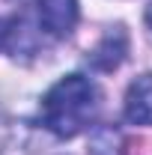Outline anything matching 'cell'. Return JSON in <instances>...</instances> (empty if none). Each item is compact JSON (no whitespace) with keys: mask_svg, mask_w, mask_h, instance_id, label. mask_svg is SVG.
<instances>
[{"mask_svg":"<svg viewBox=\"0 0 152 155\" xmlns=\"http://www.w3.org/2000/svg\"><path fill=\"white\" fill-rule=\"evenodd\" d=\"M125 51H128L125 33H122V27H116V30H111L107 36L101 39V45L93 51V66L101 69V72H111V69H116L125 60Z\"/></svg>","mask_w":152,"mask_h":155,"instance_id":"obj_4","label":"cell"},{"mask_svg":"<svg viewBox=\"0 0 152 155\" xmlns=\"http://www.w3.org/2000/svg\"><path fill=\"white\" fill-rule=\"evenodd\" d=\"M39 30L54 39H66L78 24V0H36Z\"/></svg>","mask_w":152,"mask_h":155,"instance_id":"obj_2","label":"cell"},{"mask_svg":"<svg viewBox=\"0 0 152 155\" xmlns=\"http://www.w3.org/2000/svg\"><path fill=\"white\" fill-rule=\"evenodd\" d=\"M101 107V93L90 78L66 75L42 98V125L57 137H75L90 128Z\"/></svg>","mask_w":152,"mask_h":155,"instance_id":"obj_1","label":"cell"},{"mask_svg":"<svg viewBox=\"0 0 152 155\" xmlns=\"http://www.w3.org/2000/svg\"><path fill=\"white\" fill-rule=\"evenodd\" d=\"M146 21H149V27H152V6H149V12H146Z\"/></svg>","mask_w":152,"mask_h":155,"instance_id":"obj_5","label":"cell"},{"mask_svg":"<svg viewBox=\"0 0 152 155\" xmlns=\"http://www.w3.org/2000/svg\"><path fill=\"white\" fill-rule=\"evenodd\" d=\"M125 119L131 125H152V72L140 75L125 93Z\"/></svg>","mask_w":152,"mask_h":155,"instance_id":"obj_3","label":"cell"}]
</instances>
